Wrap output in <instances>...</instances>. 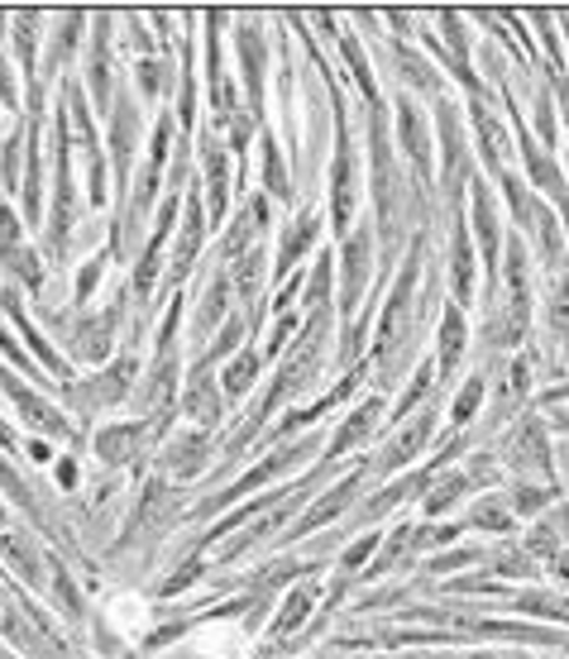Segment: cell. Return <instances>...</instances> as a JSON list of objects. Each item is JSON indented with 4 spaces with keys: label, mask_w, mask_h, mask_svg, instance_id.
<instances>
[{
    "label": "cell",
    "mask_w": 569,
    "mask_h": 659,
    "mask_svg": "<svg viewBox=\"0 0 569 659\" xmlns=\"http://www.w3.org/2000/svg\"><path fill=\"white\" fill-rule=\"evenodd\" d=\"M0 110H20V87H14V72L6 53H0Z\"/></svg>",
    "instance_id": "50"
},
{
    "label": "cell",
    "mask_w": 569,
    "mask_h": 659,
    "mask_svg": "<svg viewBox=\"0 0 569 659\" xmlns=\"http://www.w3.org/2000/svg\"><path fill=\"white\" fill-rule=\"evenodd\" d=\"M91 58H87V87H91V101L97 110L110 106V14H97L91 20Z\"/></svg>",
    "instance_id": "29"
},
{
    "label": "cell",
    "mask_w": 569,
    "mask_h": 659,
    "mask_svg": "<svg viewBox=\"0 0 569 659\" xmlns=\"http://www.w3.org/2000/svg\"><path fill=\"white\" fill-rule=\"evenodd\" d=\"M541 407H569V378L556 382V388H546L541 392Z\"/></svg>",
    "instance_id": "53"
},
{
    "label": "cell",
    "mask_w": 569,
    "mask_h": 659,
    "mask_svg": "<svg viewBox=\"0 0 569 659\" xmlns=\"http://www.w3.org/2000/svg\"><path fill=\"white\" fill-rule=\"evenodd\" d=\"M259 149H263V191H268L273 201H292V177H288V163H282L278 134H268V130H263Z\"/></svg>",
    "instance_id": "43"
},
{
    "label": "cell",
    "mask_w": 569,
    "mask_h": 659,
    "mask_svg": "<svg viewBox=\"0 0 569 659\" xmlns=\"http://www.w3.org/2000/svg\"><path fill=\"white\" fill-rule=\"evenodd\" d=\"M321 239V211H302L292 224H282V239H278V253H273V272L278 278H292L302 253Z\"/></svg>",
    "instance_id": "23"
},
{
    "label": "cell",
    "mask_w": 569,
    "mask_h": 659,
    "mask_svg": "<svg viewBox=\"0 0 569 659\" xmlns=\"http://www.w3.org/2000/svg\"><path fill=\"white\" fill-rule=\"evenodd\" d=\"M182 416L197 430H216L220 421H226V392L211 382L207 368H192V378H187V388H182Z\"/></svg>",
    "instance_id": "20"
},
{
    "label": "cell",
    "mask_w": 569,
    "mask_h": 659,
    "mask_svg": "<svg viewBox=\"0 0 569 659\" xmlns=\"http://www.w3.org/2000/svg\"><path fill=\"white\" fill-rule=\"evenodd\" d=\"M560 497H565V488H556V483H512L508 502H512V517L521 521V517H541V511H550Z\"/></svg>",
    "instance_id": "44"
},
{
    "label": "cell",
    "mask_w": 569,
    "mask_h": 659,
    "mask_svg": "<svg viewBox=\"0 0 569 659\" xmlns=\"http://www.w3.org/2000/svg\"><path fill=\"white\" fill-rule=\"evenodd\" d=\"M369 187H373V234L383 244V268H392L402 244V172H398V143L388 134V106L369 110Z\"/></svg>",
    "instance_id": "1"
},
{
    "label": "cell",
    "mask_w": 569,
    "mask_h": 659,
    "mask_svg": "<svg viewBox=\"0 0 569 659\" xmlns=\"http://www.w3.org/2000/svg\"><path fill=\"white\" fill-rule=\"evenodd\" d=\"M316 53V48H311ZM316 68L330 82V110H336V158H330V224L336 234H350V224L359 216V143L350 134V120H345V96L336 87V72L326 68V58L316 53Z\"/></svg>",
    "instance_id": "2"
},
{
    "label": "cell",
    "mask_w": 569,
    "mask_h": 659,
    "mask_svg": "<svg viewBox=\"0 0 569 659\" xmlns=\"http://www.w3.org/2000/svg\"><path fill=\"white\" fill-rule=\"evenodd\" d=\"M556 116H560V101H556V82H536L531 91V134L541 149L556 153Z\"/></svg>",
    "instance_id": "38"
},
{
    "label": "cell",
    "mask_w": 569,
    "mask_h": 659,
    "mask_svg": "<svg viewBox=\"0 0 569 659\" xmlns=\"http://www.w3.org/2000/svg\"><path fill=\"white\" fill-rule=\"evenodd\" d=\"M469 234H473V249H479V263L488 272V292L498 287V272H502V253H508V230H502V197L493 191V182L479 172L469 182Z\"/></svg>",
    "instance_id": "4"
},
{
    "label": "cell",
    "mask_w": 569,
    "mask_h": 659,
    "mask_svg": "<svg viewBox=\"0 0 569 659\" xmlns=\"http://www.w3.org/2000/svg\"><path fill=\"white\" fill-rule=\"evenodd\" d=\"M134 143H139V116H134L130 91H124L120 106H116V116H110V163H116V187L124 197V211H130V158H134Z\"/></svg>",
    "instance_id": "13"
},
{
    "label": "cell",
    "mask_w": 569,
    "mask_h": 659,
    "mask_svg": "<svg viewBox=\"0 0 569 659\" xmlns=\"http://www.w3.org/2000/svg\"><path fill=\"white\" fill-rule=\"evenodd\" d=\"M0 353H6V359H10V363H20V368H24V373H34V363H29V359H24V353H20V345H14V340H10V335H6V330H0Z\"/></svg>",
    "instance_id": "52"
},
{
    "label": "cell",
    "mask_w": 569,
    "mask_h": 659,
    "mask_svg": "<svg viewBox=\"0 0 569 659\" xmlns=\"http://www.w3.org/2000/svg\"><path fill=\"white\" fill-rule=\"evenodd\" d=\"M58 483H62V488L77 483V469H72V463H58Z\"/></svg>",
    "instance_id": "55"
},
{
    "label": "cell",
    "mask_w": 569,
    "mask_h": 659,
    "mask_svg": "<svg viewBox=\"0 0 569 659\" xmlns=\"http://www.w3.org/2000/svg\"><path fill=\"white\" fill-rule=\"evenodd\" d=\"M316 598H321V588H316V578H302L288 598H282V612L273 617V636H292L297 626H302L307 617H311V607H316Z\"/></svg>",
    "instance_id": "42"
},
{
    "label": "cell",
    "mask_w": 569,
    "mask_h": 659,
    "mask_svg": "<svg viewBox=\"0 0 569 659\" xmlns=\"http://www.w3.org/2000/svg\"><path fill=\"white\" fill-rule=\"evenodd\" d=\"M201 168H207V220H211V230L220 220H226V182H230V168H226V149L211 139V134H201Z\"/></svg>",
    "instance_id": "27"
},
{
    "label": "cell",
    "mask_w": 569,
    "mask_h": 659,
    "mask_svg": "<svg viewBox=\"0 0 569 659\" xmlns=\"http://www.w3.org/2000/svg\"><path fill=\"white\" fill-rule=\"evenodd\" d=\"M556 20H560V29H565V43H569V10H560Z\"/></svg>",
    "instance_id": "56"
},
{
    "label": "cell",
    "mask_w": 569,
    "mask_h": 659,
    "mask_svg": "<svg viewBox=\"0 0 569 659\" xmlns=\"http://www.w3.org/2000/svg\"><path fill=\"white\" fill-rule=\"evenodd\" d=\"M149 430H153V421H120V426H106L101 436H97V455H101L106 463L134 459L139 445L149 440Z\"/></svg>",
    "instance_id": "33"
},
{
    "label": "cell",
    "mask_w": 569,
    "mask_h": 659,
    "mask_svg": "<svg viewBox=\"0 0 569 659\" xmlns=\"http://www.w3.org/2000/svg\"><path fill=\"white\" fill-rule=\"evenodd\" d=\"M483 565H488V573L498 578H517V583H536L541 578V565L527 555V545H498V550H488L483 555Z\"/></svg>",
    "instance_id": "36"
},
{
    "label": "cell",
    "mask_w": 569,
    "mask_h": 659,
    "mask_svg": "<svg viewBox=\"0 0 569 659\" xmlns=\"http://www.w3.org/2000/svg\"><path fill=\"white\" fill-rule=\"evenodd\" d=\"M436 416H440V401L431 397L417 416H407V421L392 430V440L383 445V455L373 459V473H402V469H412V463L431 449V436H436Z\"/></svg>",
    "instance_id": "8"
},
{
    "label": "cell",
    "mask_w": 569,
    "mask_h": 659,
    "mask_svg": "<svg viewBox=\"0 0 569 659\" xmlns=\"http://www.w3.org/2000/svg\"><path fill=\"white\" fill-rule=\"evenodd\" d=\"M230 272L226 268H216L207 287H201V297H197V307H192V340H207V335L220 326V316H226L230 307Z\"/></svg>",
    "instance_id": "26"
},
{
    "label": "cell",
    "mask_w": 569,
    "mask_h": 659,
    "mask_svg": "<svg viewBox=\"0 0 569 659\" xmlns=\"http://www.w3.org/2000/svg\"><path fill=\"white\" fill-rule=\"evenodd\" d=\"M134 373H139V363L130 359V353H120L116 363L106 368L101 378H91V382H68V401L77 411H106V407H120L124 397H130V388H134Z\"/></svg>",
    "instance_id": "11"
},
{
    "label": "cell",
    "mask_w": 569,
    "mask_h": 659,
    "mask_svg": "<svg viewBox=\"0 0 569 659\" xmlns=\"http://www.w3.org/2000/svg\"><path fill=\"white\" fill-rule=\"evenodd\" d=\"M163 469L178 478H192L207 469V430H192V436H172L163 449Z\"/></svg>",
    "instance_id": "35"
},
{
    "label": "cell",
    "mask_w": 569,
    "mask_h": 659,
    "mask_svg": "<svg viewBox=\"0 0 569 659\" xmlns=\"http://www.w3.org/2000/svg\"><path fill=\"white\" fill-rule=\"evenodd\" d=\"M263 349H244V353H234V359L226 363V382H220V392L226 397H244V392H254V382H259V368H263Z\"/></svg>",
    "instance_id": "45"
},
{
    "label": "cell",
    "mask_w": 569,
    "mask_h": 659,
    "mask_svg": "<svg viewBox=\"0 0 569 659\" xmlns=\"http://www.w3.org/2000/svg\"><path fill=\"white\" fill-rule=\"evenodd\" d=\"M340 58H345V68H350V82L359 87V96H363V106H383V96H378V77H373V62H369V53H363V43L355 39V34H340Z\"/></svg>",
    "instance_id": "37"
},
{
    "label": "cell",
    "mask_w": 569,
    "mask_h": 659,
    "mask_svg": "<svg viewBox=\"0 0 569 659\" xmlns=\"http://www.w3.org/2000/svg\"><path fill=\"white\" fill-rule=\"evenodd\" d=\"M234 48H240V77H244V91H249V116H263V34L254 20H240L234 24Z\"/></svg>",
    "instance_id": "21"
},
{
    "label": "cell",
    "mask_w": 569,
    "mask_h": 659,
    "mask_svg": "<svg viewBox=\"0 0 569 659\" xmlns=\"http://www.w3.org/2000/svg\"><path fill=\"white\" fill-rule=\"evenodd\" d=\"M378 545H383V536H373V530H369V536H359V540L350 545V550L340 555V573H345V578L363 573V565H369V555L378 550Z\"/></svg>",
    "instance_id": "48"
},
{
    "label": "cell",
    "mask_w": 569,
    "mask_h": 659,
    "mask_svg": "<svg viewBox=\"0 0 569 659\" xmlns=\"http://www.w3.org/2000/svg\"><path fill=\"white\" fill-rule=\"evenodd\" d=\"M43 24V14L39 10H20V14H10V34H14V48H20V68L29 77V87L43 82V77L34 72V62H39V34L34 29Z\"/></svg>",
    "instance_id": "41"
},
{
    "label": "cell",
    "mask_w": 569,
    "mask_h": 659,
    "mask_svg": "<svg viewBox=\"0 0 569 659\" xmlns=\"http://www.w3.org/2000/svg\"><path fill=\"white\" fill-rule=\"evenodd\" d=\"M469 120H473V153H479V172L488 182L512 172V124H508V110L483 101L469 106Z\"/></svg>",
    "instance_id": "6"
},
{
    "label": "cell",
    "mask_w": 569,
    "mask_h": 659,
    "mask_svg": "<svg viewBox=\"0 0 569 659\" xmlns=\"http://www.w3.org/2000/svg\"><path fill=\"white\" fill-rule=\"evenodd\" d=\"M465 353H469L465 311L455 307V301H446V307H440V326H436V373H440V382H450L455 373H460Z\"/></svg>",
    "instance_id": "17"
},
{
    "label": "cell",
    "mask_w": 569,
    "mask_h": 659,
    "mask_svg": "<svg viewBox=\"0 0 569 659\" xmlns=\"http://www.w3.org/2000/svg\"><path fill=\"white\" fill-rule=\"evenodd\" d=\"M469 526H473V530H488V536H508V530H517L508 492H483L479 502L469 507Z\"/></svg>",
    "instance_id": "40"
},
{
    "label": "cell",
    "mask_w": 569,
    "mask_h": 659,
    "mask_svg": "<svg viewBox=\"0 0 569 659\" xmlns=\"http://www.w3.org/2000/svg\"><path fill=\"white\" fill-rule=\"evenodd\" d=\"M469 492H473V483H469L465 469H440L431 483H426V492H421V511L436 521V517H446L450 507H460Z\"/></svg>",
    "instance_id": "31"
},
{
    "label": "cell",
    "mask_w": 569,
    "mask_h": 659,
    "mask_svg": "<svg viewBox=\"0 0 569 659\" xmlns=\"http://www.w3.org/2000/svg\"><path fill=\"white\" fill-rule=\"evenodd\" d=\"M0 659H10V655H6V650H0Z\"/></svg>",
    "instance_id": "57"
},
{
    "label": "cell",
    "mask_w": 569,
    "mask_h": 659,
    "mask_svg": "<svg viewBox=\"0 0 569 659\" xmlns=\"http://www.w3.org/2000/svg\"><path fill=\"white\" fill-rule=\"evenodd\" d=\"M498 459L517 483H550L560 469L556 459V445H550V421L546 416H517V421L502 430V445H498Z\"/></svg>",
    "instance_id": "3"
},
{
    "label": "cell",
    "mask_w": 569,
    "mask_h": 659,
    "mask_svg": "<svg viewBox=\"0 0 569 659\" xmlns=\"http://www.w3.org/2000/svg\"><path fill=\"white\" fill-rule=\"evenodd\" d=\"M369 278H373V230L359 224V234H345V253H340V292H336V320L345 330L355 326V307L369 301Z\"/></svg>",
    "instance_id": "7"
},
{
    "label": "cell",
    "mask_w": 569,
    "mask_h": 659,
    "mask_svg": "<svg viewBox=\"0 0 569 659\" xmlns=\"http://www.w3.org/2000/svg\"><path fill=\"white\" fill-rule=\"evenodd\" d=\"M369 473H373V463H359V469H350V473H345L340 483L321 497V502H316V507H307L302 517H297V526L288 530V540H297V536H311V530H321V526H330L336 517H345V507H350L355 497L363 492V478H369Z\"/></svg>",
    "instance_id": "12"
},
{
    "label": "cell",
    "mask_w": 569,
    "mask_h": 659,
    "mask_svg": "<svg viewBox=\"0 0 569 659\" xmlns=\"http://www.w3.org/2000/svg\"><path fill=\"white\" fill-rule=\"evenodd\" d=\"M450 211H455L450 216V301L465 311V307H473V297H479V249H473L469 220L460 216V201H450Z\"/></svg>",
    "instance_id": "10"
},
{
    "label": "cell",
    "mask_w": 569,
    "mask_h": 659,
    "mask_svg": "<svg viewBox=\"0 0 569 659\" xmlns=\"http://www.w3.org/2000/svg\"><path fill=\"white\" fill-rule=\"evenodd\" d=\"M0 311H6V320H10V326H20V335H24L29 345H34V353H39V359L53 368V373H58L62 382H77V378H72V368L58 359V349H49V340H43V335L34 330V320L24 316V307H20V292H14V287H6V292H0Z\"/></svg>",
    "instance_id": "30"
},
{
    "label": "cell",
    "mask_w": 569,
    "mask_h": 659,
    "mask_svg": "<svg viewBox=\"0 0 569 659\" xmlns=\"http://www.w3.org/2000/svg\"><path fill=\"white\" fill-rule=\"evenodd\" d=\"M82 24H87V14H82V10H62V14H58L53 39H49V53H43V68H49V72H62V68H68L72 48H77V39H82Z\"/></svg>",
    "instance_id": "39"
},
{
    "label": "cell",
    "mask_w": 569,
    "mask_h": 659,
    "mask_svg": "<svg viewBox=\"0 0 569 659\" xmlns=\"http://www.w3.org/2000/svg\"><path fill=\"white\" fill-rule=\"evenodd\" d=\"M211 230V220H207V201H201V187L187 191V211H182V234H178V249H172V272H168V282L178 287L187 272H192L197 263V253H201V239H207Z\"/></svg>",
    "instance_id": "14"
},
{
    "label": "cell",
    "mask_w": 569,
    "mask_h": 659,
    "mask_svg": "<svg viewBox=\"0 0 569 659\" xmlns=\"http://www.w3.org/2000/svg\"><path fill=\"white\" fill-rule=\"evenodd\" d=\"M0 388L10 392V401H14V407H20V416H24V421L34 426V430H43V436H53V440H62V436H68V421H62V416H58V407H53V401H43L39 392H29L20 378H10V373H6V368H0Z\"/></svg>",
    "instance_id": "24"
},
{
    "label": "cell",
    "mask_w": 569,
    "mask_h": 659,
    "mask_svg": "<svg viewBox=\"0 0 569 659\" xmlns=\"http://www.w3.org/2000/svg\"><path fill=\"white\" fill-rule=\"evenodd\" d=\"M479 559H483V555L473 550V545H460V550H450V555H436V559H431V569H426V573H436V578H440V573H455V569L479 565Z\"/></svg>",
    "instance_id": "49"
},
{
    "label": "cell",
    "mask_w": 569,
    "mask_h": 659,
    "mask_svg": "<svg viewBox=\"0 0 569 659\" xmlns=\"http://www.w3.org/2000/svg\"><path fill=\"white\" fill-rule=\"evenodd\" d=\"M392 124H398V149L407 158V168H412V177L426 187L436 177V130H431V116L421 110V101L412 91H402L392 96Z\"/></svg>",
    "instance_id": "5"
},
{
    "label": "cell",
    "mask_w": 569,
    "mask_h": 659,
    "mask_svg": "<svg viewBox=\"0 0 569 659\" xmlns=\"http://www.w3.org/2000/svg\"><path fill=\"white\" fill-rule=\"evenodd\" d=\"M0 259H6V268H10L20 282H29V287L43 282V263H39L34 249H24V239H20V216H14L10 201H0Z\"/></svg>",
    "instance_id": "19"
},
{
    "label": "cell",
    "mask_w": 569,
    "mask_h": 659,
    "mask_svg": "<svg viewBox=\"0 0 569 659\" xmlns=\"http://www.w3.org/2000/svg\"><path fill=\"white\" fill-rule=\"evenodd\" d=\"M421 550V526H398L392 536H383V545H378V559L369 569H363V578H388V573H402L407 565H412V555Z\"/></svg>",
    "instance_id": "28"
},
{
    "label": "cell",
    "mask_w": 569,
    "mask_h": 659,
    "mask_svg": "<svg viewBox=\"0 0 569 659\" xmlns=\"http://www.w3.org/2000/svg\"><path fill=\"white\" fill-rule=\"evenodd\" d=\"M124 301H130V282L120 287L116 307L101 311V316H87L82 326L72 330V353H77V359H91V363L106 359L110 345H116V326H120V316H124Z\"/></svg>",
    "instance_id": "15"
},
{
    "label": "cell",
    "mask_w": 569,
    "mask_h": 659,
    "mask_svg": "<svg viewBox=\"0 0 569 659\" xmlns=\"http://www.w3.org/2000/svg\"><path fill=\"white\" fill-rule=\"evenodd\" d=\"M541 320L546 335L556 340V373L569 368V272H556L541 292Z\"/></svg>",
    "instance_id": "22"
},
{
    "label": "cell",
    "mask_w": 569,
    "mask_h": 659,
    "mask_svg": "<svg viewBox=\"0 0 569 659\" xmlns=\"http://www.w3.org/2000/svg\"><path fill=\"white\" fill-rule=\"evenodd\" d=\"M101 263H106V259L82 263V272H77V287H72V301H87V297H91V287L101 282Z\"/></svg>",
    "instance_id": "51"
},
{
    "label": "cell",
    "mask_w": 569,
    "mask_h": 659,
    "mask_svg": "<svg viewBox=\"0 0 569 659\" xmlns=\"http://www.w3.org/2000/svg\"><path fill=\"white\" fill-rule=\"evenodd\" d=\"M321 449V436H307V440H297V445H288V449H278V455H268L254 473H244V478H234V483L220 492V497H211V502H201L192 517H211V511H220V507H230V502H244V492H254V488H263V483H273V478H282L288 469H297L307 455H316Z\"/></svg>",
    "instance_id": "9"
},
{
    "label": "cell",
    "mask_w": 569,
    "mask_h": 659,
    "mask_svg": "<svg viewBox=\"0 0 569 659\" xmlns=\"http://www.w3.org/2000/svg\"><path fill=\"white\" fill-rule=\"evenodd\" d=\"M24 149H29V134L14 124V130L6 134V143H0V187L14 197V177H20V158H24Z\"/></svg>",
    "instance_id": "47"
},
{
    "label": "cell",
    "mask_w": 569,
    "mask_h": 659,
    "mask_svg": "<svg viewBox=\"0 0 569 659\" xmlns=\"http://www.w3.org/2000/svg\"><path fill=\"white\" fill-rule=\"evenodd\" d=\"M483 401H488V378H479V373H469L465 378V388L455 392V401H450V426H455V436L473 421V416L483 411Z\"/></svg>",
    "instance_id": "46"
},
{
    "label": "cell",
    "mask_w": 569,
    "mask_h": 659,
    "mask_svg": "<svg viewBox=\"0 0 569 659\" xmlns=\"http://www.w3.org/2000/svg\"><path fill=\"white\" fill-rule=\"evenodd\" d=\"M527 555L536 559L541 569H550L560 578V583H569V545H565V530L550 521V517H541L531 526V536H527Z\"/></svg>",
    "instance_id": "25"
},
{
    "label": "cell",
    "mask_w": 569,
    "mask_h": 659,
    "mask_svg": "<svg viewBox=\"0 0 569 659\" xmlns=\"http://www.w3.org/2000/svg\"><path fill=\"white\" fill-rule=\"evenodd\" d=\"M383 411H388V407H383V397H363L359 407L345 411V421H340L336 436H330V449H326V455H330V459H345L350 449L369 445V440H373V430L383 426Z\"/></svg>",
    "instance_id": "18"
},
{
    "label": "cell",
    "mask_w": 569,
    "mask_h": 659,
    "mask_svg": "<svg viewBox=\"0 0 569 659\" xmlns=\"http://www.w3.org/2000/svg\"><path fill=\"white\" fill-rule=\"evenodd\" d=\"M0 550H6L14 573H20V583L49 592V578H43V555L34 550V540H29L24 530H0Z\"/></svg>",
    "instance_id": "32"
},
{
    "label": "cell",
    "mask_w": 569,
    "mask_h": 659,
    "mask_svg": "<svg viewBox=\"0 0 569 659\" xmlns=\"http://www.w3.org/2000/svg\"><path fill=\"white\" fill-rule=\"evenodd\" d=\"M508 607H512L517 617H536V621H560V626H569V598H560V592L517 588V592H508Z\"/></svg>",
    "instance_id": "34"
},
{
    "label": "cell",
    "mask_w": 569,
    "mask_h": 659,
    "mask_svg": "<svg viewBox=\"0 0 569 659\" xmlns=\"http://www.w3.org/2000/svg\"><path fill=\"white\" fill-rule=\"evenodd\" d=\"M460 659H531L521 650H479V655H460Z\"/></svg>",
    "instance_id": "54"
},
{
    "label": "cell",
    "mask_w": 569,
    "mask_h": 659,
    "mask_svg": "<svg viewBox=\"0 0 569 659\" xmlns=\"http://www.w3.org/2000/svg\"><path fill=\"white\" fill-rule=\"evenodd\" d=\"M172 224H178V197H168L163 206H158L153 234H149V244H144V253H139V263H134V278H130V292H134V301H149V292H153L158 259H163V244H168Z\"/></svg>",
    "instance_id": "16"
}]
</instances>
